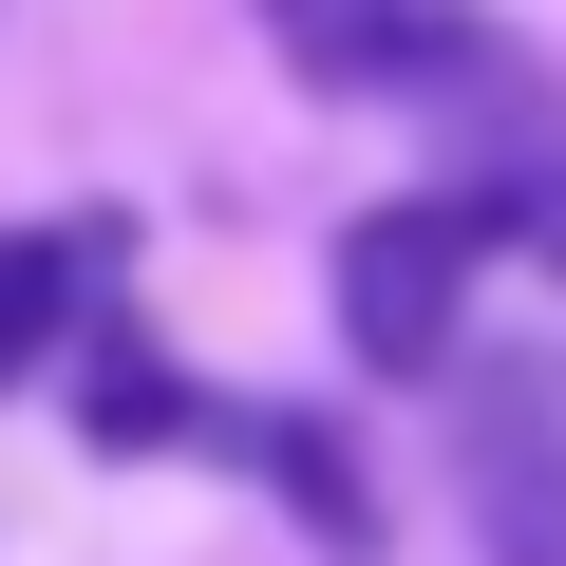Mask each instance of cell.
I'll list each match as a JSON object with an SVG mask.
<instances>
[{
    "label": "cell",
    "mask_w": 566,
    "mask_h": 566,
    "mask_svg": "<svg viewBox=\"0 0 566 566\" xmlns=\"http://www.w3.org/2000/svg\"><path fill=\"white\" fill-rule=\"evenodd\" d=\"M491 245H510V189H472V170H434V189L359 208V227H340V264H322L340 359H359V378H434V359L472 340V264H491Z\"/></svg>",
    "instance_id": "1"
},
{
    "label": "cell",
    "mask_w": 566,
    "mask_h": 566,
    "mask_svg": "<svg viewBox=\"0 0 566 566\" xmlns=\"http://www.w3.org/2000/svg\"><path fill=\"white\" fill-rule=\"evenodd\" d=\"M95 322V227H0V397Z\"/></svg>",
    "instance_id": "6"
},
{
    "label": "cell",
    "mask_w": 566,
    "mask_h": 566,
    "mask_svg": "<svg viewBox=\"0 0 566 566\" xmlns=\"http://www.w3.org/2000/svg\"><path fill=\"white\" fill-rule=\"evenodd\" d=\"M434 397H453V491H472V547L491 566H566V359H491V340H453L434 359Z\"/></svg>",
    "instance_id": "2"
},
{
    "label": "cell",
    "mask_w": 566,
    "mask_h": 566,
    "mask_svg": "<svg viewBox=\"0 0 566 566\" xmlns=\"http://www.w3.org/2000/svg\"><path fill=\"white\" fill-rule=\"evenodd\" d=\"M208 434H227L283 510H303V547H322V566H378V547H397V510H378V472H359V434H340V416L264 397V416H208Z\"/></svg>",
    "instance_id": "3"
},
{
    "label": "cell",
    "mask_w": 566,
    "mask_h": 566,
    "mask_svg": "<svg viewBox=\"0 0 566 566\" xmlns=\"http://www.w3.org/2000/svg\"><path fill=\"white\" fill-rule=\"evenodd\" d=\"M76 434H95V453H189V434H208V397H189L133 322H95V340H76Z\"/></svg>",
    "instance_id": "5"
},
{
    "label": "cell",
    "mask_w": 566,
    "mask_h": 566,
    "mask_svg": "<svg viewBox=\"0 0 566 566\" xmlns=\"http://www.w3.org/2000/svg\"><path fill=\"white\" fill-rule=\"evenodd\" d=\"M510 245H528V264H547V283H566V133H547V151H528V170H510Z\"/></svg>",
    "instance_id": "7"
},
{
    "label": "cell",
    "mask_w": 566,
    "mask_h": 566,
    "mask_svg": "<svg viewBox=\"0 0 566 566\" xmlns=\"http://www.w3.org/2000/svg\"><path fill=\"white\" fill-rule=\"evenodd\" d=\"M264 39H283L303 95H416L472 39V0H264Z\"/></svg>",
    "instance_id": "4"
}]
</instances>
